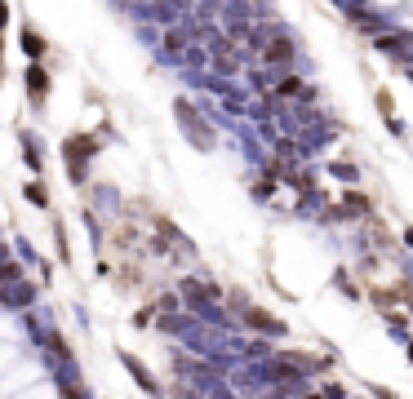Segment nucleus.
<instances>
[{
	"mask_svg": "<svg viewBox=\"0 0 413 399\" xmlns=\"http://www.w3.org/2000/svg\"><path fill=\"white\" fill-rule=\"evenodd\" d=\"M174 116H178V125L187 129V138L196 142L200 151H213V133H209V125H204V120L196 116V107H191L187 98H178V102H174Z\"/></svg>",
	"mask_w": 413,
	"mask_h": 399,
	"instance_id": "nucleus-1",
	"label": "nucleus"
},
{
	"mask_svg": "<svg viewBox=\"0 0 413 399\" xmlns=\"http://www.w3.org/2000/svg\"><path fill=\"white\" fill-rule=\"evenodd\" d=\"M93 147H98V142L93 138H67L63 142V155H67V173H71V182H84V173H89V169H84V160H89L93 155Z\"/></svg>",
	"mask_w": 413,
	"mask_h": 399,
	"instance_id": "nucleus-2",
	"label": "nucleus"
},
{
	"mask_svg": "<svg viewBox=\"0 0 413 399\" xmlns=\"http://www.w3.org/2000/svg\"><path fill=\"white\" fill-rule=\"evenodd\" d=\"M294 58H298V49H294V40H289V36H271V40H262V63H266V67L289 71V67H294Z\"/></svg>",
	"mask_w": 413,
	"mask_h": 399,
	"instance_id": "nucleus-3",
	"label": "nucleus"
},
{
	"mask_svg": "<svg viewBox=\"0 0 413 399\" xmlns=\"http://www.w3.org/2000/svg\"><path fill=\"white\" fill-rule=\"evenodd\" d=\"M27 93H31V107L40 111L45 98H50V71H45L40 63H31V67H27Z\"/></svg>",
	"mask_w": 413,
	"mask_h": 399,
	"instance_id": "nucleus-4",
	"label": "nucleus"
},
{
	"mask_svg": "<svg viewBox=\"0 0 413 399\" xmlns=\"http://www.w3.org/2000/svg\"><path fill=\"white\" fill-rule=\"evenodd\" d=\"M245 324H253L258 333H271V337H285V320H276V315H266V311L258 306H245Z\"/></svg>",
	"mask_w": 413,
	"mask_h": 399,
	"instance_id": "nucleus-5",
	"label": "nucleus"
},
{
	"mask_svg": "<svg viewBox=\"0 0 413 399\" xmlns=\"http://www.w3.org/2000/svg\"><path fill=\"white\" fill-rule=\"evenodd\" d=\"M31 302H36V284H27V280L5 284V306H31Z\"/></svg>",
	"mask_w": 413,
	"mask_h": 399,
	"instance_id": "nucleus-6",
	"label": "nucleus"
},
{
	"mask_svg": "<svg viewBox=\"0 0 413 399\" xmlns=\"http://www.w3.org/2000/svg\"><path fill=\"white\" fill-rule=\"evenodd\" d=\"M120 364H125V368L133 373V377H138V386H142V391H147V395H165V391H160V382H156V377H151V373L142 368V364H138V359H133V355H120Z\"/></svg>",
	"mask_w": 413,
	"mask_h": 399,
	"instance_id": "nucleus-7",
	"label": "nucleus"
},
{
	"mask_svg": "<svg viewBox=\"0 0 413 399\" xmlns=\"http://www.w3.org/2000/svg\"><path fill=\"white\" fill-rule=\"evenodd\" d=\"M213 67H218V71H227V76H232V71L240 67V63H236V49H232V45H218V54H213Z\"/></svg>",
	"mask_w": 413,
	"mask_h": 399,
	"instance_id": "nucleus-8",
	"label": "nucleus"
},
{
	"mask_svg": "<svg viewBox=\"0 0 413 399\" xmlns=\"http://www.w3.org/2000/svg\"><path fill=\"white\" fill-rule=\"evenodd\" d=\"M343 204H347V213H369L373 204H369V196H360V191H347L343 196Z\"/></svg>",
	"mask_w": 413,
	"mask_h": 399,
	"instance_id": "nucleus-9",
	"label": "nucleus"
},
{
	"mask_svg": "<svg viewBox=\"0 0 413 399\" xmlns=\"http://www.w3.org/2000/svg\"><path fill=\"white\" fill-rule=\"evenodd\" d=\"M45 346H50L58 359H71V350H67V342H63V333H45Z\"/></svg>",
	"mask_w": 413,
	"mask_h": 399,
	"instance_id": "nucleus-10",
	"label": "nucleus"
},
{
	"mask_svg": "<svg viewBox=\"0 0 413 399\" xmlns=\"http://www.w3.org/2000/svg\"><path fill=\"white\" fill-rule=\"evenodd\" d=\"M14 280H22V266L18 262H0V288L14 284Z\"/></svg>",
	"mask_w": 413,
	"mask_h": 399,
	"instance_id": "nucleus-11",
	"label": "nucleus"
},
{
	"mask_svg": "<svg viewBox=\"0 0 413 399\" xmlns=\"http://www.w3.org/2000/svg\"><path fill=\"white\" fill-rule=\"evenodd\" d=\"M22 49H27L31 58H40V54H45V40H40L36 31H22Z\"/></svg>",
	"mask_w": 413,
	"mask_h": 399,
	"instance_id": "nucleus-12",
	"label": "nucleus"
},
{
	"mask_svg": "<svg viewBox=\"0 0 413 399\" xmlns=\"http://www.w3.org/2000/svg\"><path fill=\"white\" fill-rule=\"evenodd\" d=\"M27 200L36 204V209H50V196H45V187H40V182H31V187H27Z\"/></svg>",
	"mask_w": 413,
	"mask_h": 399,
	"instance_id": "nucleus-13",
	"label": "nucleus"
},
{
	"mask_svg": "<svg viewBox=\"0 0 413 399\" xmlns=\"http://www.w3.org/2000/svg\"><path fill=\"white\" fill-rule=\"evenodd\" d=\"M378 111H382V116H396V102H391V93H386V89L378 93Z\"/></svg>",
	"mask_w": 413,
	"mask_h": 399,
	"instance_id": "nucleus-14",
	"label": "nucleus"
},
{
	"mask_svg": "<svg viewBox=\"0 0 413 399\" xmlns=\"http://www.w3.org/2000/svg\"><path fill=\"white\" fill-rule=\"evenodd\" d=\"M156 306H160V315H174V311H178V297H169V293H165L160 302H156Z\"/></svg>",
	"mask_w": 413,
	"mask_h": 399,
	"instance_id": "nucleus-15",
	"label": "nucleus"
},
{
	"mask_svg": "<svg viewBox=\"0 0 413 399\" xmlns=\"http://www.w3.org/2000/svg\"><path fill=\"white\" fill-rule=\"evenodd\" d=\"M338 178H347V182H356V164H333Z\"/></svg>",
	"mask_w": 413,
	"mask_h": 399,
	"instance_id": "nucleus-16",
	"label": "nucleus"
},
{
	"mask_svg": "<svg viewBox=\"0 0 413 399\" xmlns=\"http://www.w3.org/2000/svg\"><path fill=\"white\" fill-rule=\"evenodd\" d=\"M5 22H9V9H5V0H0V31H5Z\"/></svg>",
	"mask_w": 413,
	"mask_h": 399,
	"instance_id": "nucleus-17",
	"label": "nucleus"
},
{
	"mask_svg": "<svg viewBox=\"0 0 413 399\" xmlns=\"http://www.w3.org/2000/svg\"><path fill=\"white\" fill-rule=\"evenodd\" d=\"M409 364H413V342H409Z\"/></svg>",
	"mask_w": 413,
	"mask_h": 399,
	"instance_id": "nucleus-18",
	"label": "nucleus"
},
{
	"mask_svg": "<svg viewBox=\"0 0 413 399\" xmlns=\"http://www.w3.org/2000/svg\"><path fill=\"white\" fill-rule=\"evenodd\" d=\"M307 399H320V395H307Z\"/></svg>",
	"mask_w": 413,
	"mask_h": 399,
	"instance_id": "nucleus-19",
	"label": "nucleus"
}]
</instances>
